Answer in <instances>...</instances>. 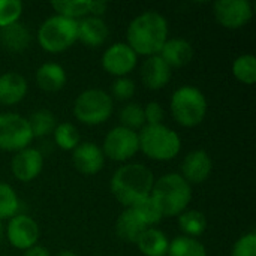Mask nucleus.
<instances>
[{
    "instance_id": "4468645a",
    "label": "nucleus",
    "mask_w": 256,
    "mask_h": 256,
    "mask_svg": "<svg viewBox=\"0 0 256 256\" xmlns=\"http://www.w3.org/2000/svg\"><path fill=\"white\" fill-rule=\"evenodd\" d=\"M213 160L206 150H192L182 162L180 176L189 184H201L212 176Z\"/></svg>"
},
{
    "instance_id": "423d86ee",
    "label": "nucleus",
    "mask_w": 256,
    "mask_h": 256,
    "mask_svg": "<svg viewBox=\"0 0 256 256\" xmlns=\"http://www.w3.org/2000/svg\"><path fill=\"white\" fill-rule=\"evenodd\" d=\"M78 40V21L52 15L46 18L38 30L40 48L51 54H58L70 48Z\"/></svg>"
},
{
    "instance_id": "e433bc0d",
    "label": "nucleus",
    "mask_w": 256,
    "mask_h": 256,
    "mask_svg": "<svg viewBox=\"0 0 256 256\" xmlns=\"http://www.w3.org/2000/svg\"><path fill=\"white\" fill-rule=\"evenodd\" d=\"M106 9H108V2H105V0H90L88 15L102 18V15L106 12Z\"/></svg>"
},
{
    "instance_id": "a211bd4d",
    "label": "nucleus",
    "mask_w": 256,
    "mask_h": 256,
    "mask_svg": "<svg viewBox=\"0 0 256 256\" xmlns=\"http://www.w3.org/2000/svg\"><path fill=\"white\" fill-rule=\"evenodd\" d=\"M194 54L195 51L192 44L183 38H168L159 52V56L166 62L171 69L189 64L194 58Z\"/></svg>"
},
{
    "instance_id": "0eeeda50",
    "label": "nucleus",
    "mask_w": 256,
    "mask_h": 256,
    "mask_svg": "<svg viewBox=\"0 0 256 256\" xmlns=\"http://www.w3.org/2000/svg\"><path fill=\"white\" fill-rule=\"evenodd\" d=\"M114 111V100L110 93L100 88L81 92L74 102V116L78 122L98 126L110 120Z\"/></svg>"
},
{
    "instance_id": "f8f14e48",
    "label": "nucleus",
    "mask_w": 256,
    "mask_h": 256,
    "mask_svg": "<svg viewBox=\"0 0 256 256\" xmlns=\"http://www.w3.org/2000/svg\"><path fill=\"white\" fill-rule=\"evenodd\" d=\"M138 63V56L126 42H116L102 56V68L112 76H128Z\"/></svg>"
},
{
    "instance_id": "6ab92c4d",
    "label": "nucleus",
    "mask_w": 256,
    "mask_h": 256,
    "mask_svg": "<svg viewBox=\"0 0 256 256\" xmlns=\"http://www.w3.org/2000/svg\"><path fill=\"white\" fill-rule=\"evenodd\" d=\"M110 34L106 22L99 16H84L78 21V40L84 45L96 48L100 46Z\"/></svg>"
},
{
    "instance_id": "aec40b11",
    "label": "nucleus",
    "mask_w": 256,
    "mask_h": 256,
    "mask_svg": "<svg viewBox=\"0 0 256 256\" xmlns=\"http://www.w3.org/2000/svg\"><path fill=\"white\" fill-rule=\"evenodd\" d=\"M34 80L40 90L54 93V92L62 90L66 86L68 76H66V70L62 64L54 63V62H46L38 68Z\"/></svg>"
},
{
    "instance_id": "9b49d317",
    "label": "nucleus",
    "mask_w": 256,
    "mask_h": 256,
    "mask_svg": "<svg viewBox=\"0 0 256 256\" xmlns=\"http://www.w3.org/2000/svg\"><path fill=\"white\" fill-rule=\"evenodd\" d=\"M40 230L38 222L27 214H15L9 219L6 226V238L12 248L27 250L38 244Z\"/></svg>"
},
{
    "instance_id": "2f4dec72",
    "label": "nucleus",
    "mask_w": 256,
    "mask_h": 256,
    "mask_svg": "<svg viewBox=\"0 0 256 256\" xmlns=\"http://www.w3.org/2000/svg\"><path fill=\"white\" fill-rule=\"evenodd\" d=\"M120 126L128 128L130 130H141L146 126V120H144V110L142 105L136 104V102H130L128 105H124L120 111Z\"/></svg>"
},
{
    "instance_id": "473e14b6",
    "label": "nucleus",
    "mask_w": 256,
    "mask_h": 256,
    "mask_svg": "<svg viewBox=\"0 0 256 256\" xmlns=\"http://www.w3.org/2000/svg\"><path fill=\"white\" fill-rule=\"evenodd\" d=\"M22 9L24 4L20 0H0V28L20 21Z\"/></svg>"
},
{
    "instance_id": "5701e85b",
    "label": "nucleus",
    "mask_w": 256,
    "mask_h": 256,
    "mask_svg": "<svg viewBox=\"0 0 256 256\" xmlns=\"http://www.w3.org/2000/svg\"><path fill=\"white\" fill-rule=\"evenodd\" d=\"M146 230L147 228L144 226V224L136 218V214L130 208H126L116 222V232L118 238L126 243H136L140 236Z\"/></svg>"
},
{
    "instance_id": "4c0bfd02",
    "label": "nucleus",
    "mask_w": 256,
    "mask_h": 256,
    "mask_svg": "<svg viewBox=\"0 0 256 256\" xmlns=\"http://www.w3.org/2000/svg\"><path fill=\"white\" fill-rule=\"evenodd\" d=\"M22 256H51V254H50V250L45 246L34 244L33 248L24 250V255Z\"/></svg>"
},
{
    "instance_id": "72a5a7b5",
    "label": "nucleus",
    "mask_w": 256,
    "mask_h": 256,
    "mask_svg": "<svg viewBox=\"0 0 256 256\" xmlns=\"http://www.w3.org/2000/svg\"><path fill=\"white\" fill-rule=\"evenodd\" d=\"M136 92L135 81L130 80L129 76H122L117 78L112 86H111V98H116L118 100H129L134 98Z\"/></svg>"
},
{
    "instance_id": "cd10ccee",
    "label": "nucleus",
    "mask_w": 256,
    "mask_h": 256,
    "mask_svg": "<svg viewBox=\"0 0 256 256\" xmlns=\"http://www.w3.org/2000/svg\"><path fill=\"white\" fill-rule=\"evenodd\" d=\"M232 75L243 84L252 86L256 81V57L254 54H242L232 63Z\"/></svg>"
},
{
    "instance_id": "9d476101",
    "label": "nucleus",
    "mask_w": 256,
    "mask_h": 256,
    "mask_svg": "<svg viewBox=\"0 0 256 256\" xmlns=\"http://www.w3.org/2000/svg\"><path fill=\"white\" fill-rule=\"evenodd\" d=\"M213 12L216 21L230 30L244 27L254 16V8L249 0H218Z\"/></svg>"
},
{
    "instance_id": "f257e3e1",
    "label": "nucleus",
    "mask_w": 256,
    "mask_h": 256,
    "mask_svg": "<svg viewBox=\"0 0 256 256\" xmlns=\"http://www.w3.org/2000/svg\"><path fill=\"white\" fill-rule=\"evenodd\" d=\"M168 21L158 10H146L136 15L128 26V45L136 56H156L168 39Z\"/></svg>"
},
{
    "instance_id": "ea45409f",
    "label": "nucleus",
    "mask_w": 256,
    "mask_h": 256,
    "mask_svg": "<svg viewBox=\"0 0 256 256\" xmlns=\"http://www.w3.org/2000/svg\"><path fill=\"white\" fill-rule=\"evenodd\" d=\"M3 232H4V230H3V222L0 220V242H2V238H3Z\"/></svg>"
},
{
    "instance_id": "39448f33",
    "label": "nucleus",
    "mask_w": 256,
    "mask_h": 256,
    "mask_svg": "<svg viewBox=\"0 0 256 256\" xmlns=\"http://www.w3.org/2000/svg\"><path fill=\"white\" fill-rule=\"evenodd\" d=\"M174 120L183 128L200 126L208 111V102L204 93L194 86L178 87L170 102Z\"/></svg>"
},
{
    "instance_id": "c9c22d12",
    "label": "nucleus",
    "mask_w": 256,
    "mask_h": 256,
    "mask_svg": "<svg viewBox=\"0 0 256 256\" xmlns=\"http://www.w3.org/2000/svg\"><path fill=\"white\" fill-rule=\"evenodd\" d=\"M146 124H160L165 118L164 106L159 102H148L142 106Z\"/></svg>"
},
{
    "instance_id": "dca6fc26",
    "label": "nucleus",
    "mask_w": 256,
    "mask_h": 256,
    "mask_svg": "<svg viewBox=\"0 0 256 256\" xmlns=\"http://www.w3.org/2000/svg\"><path fill=\"white\" fill-rule=\"evenodd\" d=\"M172 78V69L159 56H150L141 66V81L150 90H160L170 84Z\"/></svg>"
},
{
    "instance_id": "2eb2a0df",
    "label": "nucleus",
    "mask_w": 256,
    "mask_h": 256,
    "mask_svg": "<svg viewBox=\"0 0 256 256\" xmlns=\"http://www.w3.org/2000/svg\"><path fill=\"white\" fill-rule=\"evenodd\" d=\"M72 162L78 172L84 176H94L104 168L105 156L98 144L84 141L72 150Z\"/></svg>"
},
{
    "instance_id": "58836bf2",
    "label": "nucleus",
    "mask_w": 256,
    "mask_h": 256,
    "mask_svg": "<svg viewBox=\"0 0 256 256\" xmlns=\"http://www.w3.org/2000/svg\"><path fill=\"white\" fill-rule=\"evenodd\" d=\"M56 256H76V254H74L72 250H60Z\"/></svg>"
},
{
    "instance_id": "1a4fd4ad",
    "label": "nucleus",
    "mask_w": 256,
    "mask_h": 256,
    "mask_svg": "<svg viewBox=\"0 0 256 256\" xmlns=\"http://www.w3.org/2000/svg\"><path fill=\"white\" fill-rule=\"evenodd\" d=\"M100 148L105 158L114 162H128L140 152L138 132L116 126L106 134Z\"/></svg>"
},
{
    "instance_id": "6e6552de",
    "label": "nucleus",
    "mask_w": 256,
    "mask_h": 256,
    "mask_svg": "<svg viewBox=\"0 0 256 256\" xmlns=\"http://www.w3.org/2000/svg\"><path fill=\"white\" fill-rule=\"evenodd\" d=\"M33 140L26 117L16 112H0V150L16 153L30 147Z\"/></svg>"
},
{
    "instance_id": "412c9836",
    "label": "nucleus",
    "mask_w": 256,
    "mask_h": 256,
    "mask_svg": "<svg viewBox=\"0 0 256 256\" xmlns=\"http://www.w3.org/2000/svg\"><path fill=\"white\" fill-rule=\"evenodd\" d=\"M144 256H166L170 240L158 228H147L135 243Z\"/></svg>"
},
{
    "instance_id": "393cba45",
    "label": "nucleus",
    "mask_w": 256,
    "mask_h": 256,
    "mask_svg": "<svg viewBox=\"0 0 256 256\" xmlns=\"http://www.w3.org/2000/svg\"><path fill=\"white\" fill-rule=\"evenodd\" d=\"M27 122L33 134V138H44L52 134L57 126L56 116L50 110H45V108H39L33 111L30 117L27 118Z\"/></svg>"
},
{
    "instance_id": "4be33fe9",
    "label": "nucleus",
    "mask_w": 256,
    "mask_h": 256,
    "mask_svg": "<svg viewBox=\"0 0 256 256\" xmlns=\"http://www.w3.org/2000/svg\"><path fill=\"white\" fill-rule=\"evenodd\" d=\"M0 40L6 50L12 52H21L28 46L32 34L22 22L16 21L4 28H0Z\"/></svg>"
},
{
    "instance_id": "c85d7f7f",
    "label": "nucleus",
    "mask_w": 256,
    "mask_h": 256,
    "mask_svg": "<svg viewBox=\"0 0 256 256\" xmlns=\"http://www.w3.org/2000/svg\"><path fill=\"white\" fill-rule=\"evenodd\" d=\"M57 15L75 20L84 18L90 10V0H56L50 3Z\"/></svg>"
},
{
    "instance_id": "bb28decb",
    "label": "nucleus",
    "mask_w": 256,
    "mask_h": 256,
    "mask_svg": "<svg viewBox=\"0 0 256 256\" xmlns=\"http://www.w3.org/2000/svg\"><path fill=\"white\" fill-rule=\"evenodd\" d=\"M129 208L136 214V218L144 224L146 228H153L164 219L162 213L159 212V208L154 204V201L152 200V196L140 200Z\"/></svg>"
},
{
    "instance_id": "7ed1b4c3",
    "label": "nucleus",
    "mask_w": 256,
    "mask_h": 256,
    "mask_svg": "<svg viewBox=\"0 0 256 256\" xmlns=\"http://www.w3.org/2000/svg\"><path fill=\"white\" fill-rule=\"evenodd\" d=\"M150 196L164 218L180 216L192 201V186L178 172H168L154 180Z\"/></svg>"
},
{
    "instance_id": "f03ea898",
    "label": "nucleus",
    "mask_w": 256,
    "mask_h": 256,
    "mask_svg": "<svg viewBox=\"0 0 256 256\" xmlns=\"http://www.w3.org/2000/svg\"><path fill=\"white\" fill-rule=\"evenodd\" d=\"M154 184L153 172L142 164H124L111 177V194L126 208L150 196Z\"/></svg>"
},
{
    "instance_id": "7c9ffc66",
    "label": "nucleus",
    "mask_w": 256,
    "mask_h": 256,
    "mask_svg": "<svg viewBox=\"0 0 256 256\" xmlns=\"http://www.w3.org/2000/svg\"><path fill=\"white\" fill-rule=\"evenodd\" d=\"M18 208L20 200L16 196V192L10 184L0 182V220H9L10 218L18 214Z\"/></svg>"
},
{
    "instance_id": "f3484780",
    "label": "nucleus",
    "mask_w": 256,
    "mask_h": 256,
    "mask_svg": "<svg viewBox=\"0 0 256 256\" xmlns=\"http://www.w3.org/2000/svg\"><path fill=\"white\" fill-rule=\"evenodd\" d=\"M28 92L27 80L14 70L0 75V106H12L20 104Z\"/></svg>"
},
{
    "instance_id": "b1692460",
    "label": "nucleus",
    "mask_w": 256,
    "mask_h": 256,
    "mask_svg": "<svg viewBox=\"0 0 256 256\" xmlns=\"http://www.w3.org/2000/svg\"><path fill=\"white\" fill-rule=\"evenodd\" d=\"M207 218L200 210H186L178 216V226L186 237L196 238L207 230Z\"/></svg>"
},
{
    "instance_id": "20e7f679",
    "label": "nucleus",
    "mask_w": 256,
    "mask_h": 256,
    "mask_svg": "<svg viewBox=\"0 0 256 256\" xmlns=\"http://www.w3.org/2000/svg\"><path fill=\"white\" fill-rule=\"evenodd\" d=\"M140 150L152 160L166 162L178 156L182 138L171 128L160 124H146L138 132Z\"/></svg>"
},
{
    "instance_id": "c756f323",
    "label": "nucleus",
    "mask_w": 256,
    "mask_h": 256,
    "mask_svg": "<svg viewBox=\"0 0 256 256\" xmlns=\"http://www.w3.org/2000/svg\"><path fill=\"white\" fill-rule=\"evenodd\" d=\"M52 136H54V142L57 144V147L66 152H72L80 144L78 129L69 122L58 123L52 132Z\"/></svg>"
},
{
    "instance_id": "ddd939ff",
    "label": "nucleus",
    "mask_w": 256,
    "mask_h": 256,
    "mask_svg": "<svg viewBox=\"0 0 256 256\" xmlns=\"http://www.w3.org/2000/svg\"><path fill=\"white\" fill-rule=\"evenodd\" d=\"M44 168V156L34 147H26L16 152L10 160V171L12 176L21 182L28 183L34 180Z\"/></svg>"
},
{
    "instance_id": "f704fd0d",
    "label": "nucleus",
    "mask_w": 256,
    "mask_h": 256,
    "mask_svg": "<svg viewBox=\"0 0 256 256\" xmlns=\"http://www.w3.org/2000/svg\"><path fill=\"white\" fill-rule=\"evenodd\" d=\"M231 256H256V234L250 231L242 236L232 246Z\"/></svg>"
},
{
    "instance_id": "a878e982",
    "label": "nucleus",
    "mask_w": 256,
    "mask_h": 256,
    "mask_svg": "<svg viewBox=\"0 0 256 256\" xmlns=\"http://www.w3.org/2000/svg\"><path fill=\"white\" fill-rule=\"evenodd\" d=\"M168 256H207L206 246L196 240L186 236L176 237L172 242H170Z\"/></svg>"
}]
</instances>
